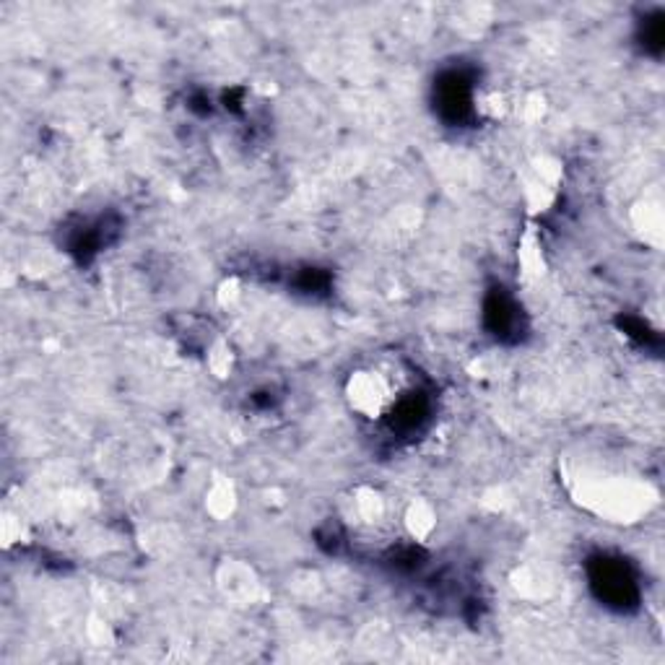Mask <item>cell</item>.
I'll use <instances>...</instances> for the list:
<instances>
[{
  "label": "cell",
  "mask_w": 665,
  "mask_h": 665,
  "mask_svg": "<svg viewBox=\"0 0 665 665\" xmlns=\"http://www.w3.org/2000/svg\"><path fill=\"white\" fill-rule=\"evenodd\" d=\"M598 585H600L603 595L611 598L613 603H624V600H630V595H634V582L621 564H603Z\"/></svg>",
  "instance_id": "6da1fadb"
}]
</instances>
